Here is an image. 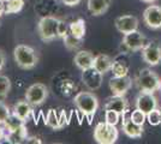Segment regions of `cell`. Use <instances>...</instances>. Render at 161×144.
Returning <instances> with one entry per match:
<instances>
[{
	"instance_id": "35",
	"label": "cell",
	"mask_w": 161,
	"mask_h": 144,
	"mask_svg": "<svg viewBox=\"0 0 161 144\" xmlns=\"http://www.w3.org/2000/svg\"><path fill=\"white\" fill-rule=\"evenodd\" d=\"M60 1L64 4V5H65V6L74 7V6H77L80 1H82V0H60Z\"/></svg>"
},
{
	"instance_id": "6",
	"label": "cell",
	"mask_w": 161,
	"mask_h": 144,
	"mask_svg": "<svg viewBox=\"0 0 161 144\" xmlns=\"http://www.w3.org/2000/svg\"><path fill=\"white\" fill-rule=\"evenodd\" d=\"M146 43H147V37L144 36V34H142L138 30L131 31L129 34L123 35L121 47L124 48V51L121 53L128 54L130 52L142 51V48L146 46Z\"/></svg>"
},
{
	"instance_id": "21",
	"label": "cell",
	"mask_w": 161,
	"mask_h": 144,
	"mask_svg": "<svg viewBox=\"0 0 161 144\" xmlns=\"http://www.w3.org/2000/svg\"><path fill=\"white\" fill-rule=\"evenodd\" d=\"M113 59L107 54H97L94 56V62H93V67L96 69L100 73L105 75L111 71V66H112Z\"/></svg>"
},
{
	"instance_id": "37",
	"label": "cell",
	"mask_w": 161,
	"mask_h": 144,
	"mask_svg": "<svg viewBox=\"0 0 161 144\" xmlns=\"http://www.w3.org/2000/svg\"><path fill=\"white\" fill-rule=\"evenodd\" d=\"M25 143H39V144H41L42 143V141L37 137H29V136H28V138L25 139Z\"/></svg>"
},
{
	"instance_id": "2",
	"label": "cell",
	"mask_w": 161,
	"mask_h": 144,
	"mask_svg": "<svg viewBox=\"0 0 161 144\" xmlns=\"http://www.w3.org/2000/svg\"><path fill=\"white\" fill-rule=\"evenodd\" d=\"M14 59L22 70H31L39 62L37 52L28 45H17L14 49Z\"/></svg>"
},
{
	"instance_id": "41",
	"label": "cell",
	"mask_w": 161,
	"mask_h": 144,
	"mask_svg": "<svg viewBox=\"0 0 161 144\" xmlns=\"http://www.w3.org/2000/svg\"><path fill=\"white\" fill-rule=\"evenodd\" d=\"M0 1H3V3H5V1H7V0H0Z\"/></svg>"
},
{
	"instance_id": "25",
	"label": "cell",
	"mask_w": 161,
	"mask_h": 144,
	"mask_svg": "<svg viewBox=\"0 0 161 144\" xmlns=\"http://www.w3.org/2000/svg\"><path fill=\"white\" fill-rule=\"evenodd\" d=\"M24 4V0H7L5 1V14L18 13L23 10Z\"/></svg>"
},
{
	"instance_id": "33",
	"label": "cell",
	"mask_w": 161,
	"mask_h": 144,
	"mask_svg": "<svg viewBox=\"0 0 161 144\" xmlns=\"http://www.w3.org/2000/svg\"><path fill=\"white\" fill-rule=\"evenodd\" d=\"M11 114V109L3 100H0V124H4L8 115Z\"/></svg>"
},
{
	"instance_id": "24",
	"label": "cell",
	"mask_w": 161,
	"mask_h": 144,
	"mask_svg": "<svg viewBox=\"0 0 161 144\" xmlns=\"http://www.w3.org/2000/svg\"><path fill=\"white\" fill-rule=\"evenodd\" d=\"M27 123H24L23 120H20L19 118H17L14 114H12V112H11V114L8 115L6 120L4 121V127H5V130L6 132H14V131L18 130L19 127H22L23 125H25Z\"/></svg>"
},
{
	"instance_id": "14",
	"label": "cell",
	"mask_w": 161,
	"mask_h": 144,
	"mask_svg": "<svg viewBox=\"0 0 161 144\" xmlns=\"http://www.w3.org/2000/svg\"><path fill=\"white\" fill-rule=\"evenodd\" d=\"M45 124L54 131L61 130L66 124H69V120L66 119L65 110H61L60 114H58V112L55 109H53V108L48 109L46 118H45Z\"/></svg>"
},
{
	"instance_id": "19",
	"label": "cell",
	"mask_w": 161,
	"mask_h": 144,
	"mask_svg": "<svg viewBox=\"0 0 161 144\" xmlns=\"http://www.w3.org/2000/svg\"><path fill=\"white\" fill-rule=\"evenodd\" d=\"M125 53H120L117 58L113 59L112 66H111V72L115 77H123V76L129 75V62L124 58Z\"/></svg>"
},
{
	"instance_id": "8",
	"label": "cell",
	"mask_w": 161,
	"mask_h": 144,
	"mask_svg": "<svg viewBox=\"0 0 161 144\" xmlns=\"http://www.w3.org/2000/svg\"><path fill=\"white\" fill-rule=\"evenodd\" d=\"M142 60L149 66L161 64V46L156 41H149L142 48Z\"/></svg>"
},
{
	"instance_id": "23",
	"label": "cell",
	"mask_w": 161,
	"mask_h": 144,
	"mask_svg": "<svg viewBox=\"0 0 161 144\" xmlns=\"http://www.w3.org/2000/svg\"><path fill=\"white\" fill-rule=\"evenodd\" d=\"M86 30H87V28H86V21L83 18H78V19L71 22L69 24V31L74 35L76 39L82 40V41H83L84 36H86Z\"/></svg>"
},
{
	"instance_id": "3",
	"label": "cell",
	"mask_w": 161,
	"mask_h": 144,
	"mask_svg": "<svg viewBox=\"0 0 161 144\" xmlns=\"http://www.w3.org/2000/svg\"><path fill=\"white\" fill-rule=\"evenodd\" d=\"M160 77L158 73L149 67L142 69L138 75L135 78V83L140 91H148V93H155L159 90L160 87Z\"/></svg>"
},
{
	"instance_id": "16",
	"label": "cell",
	"mask_w": 161,
	"mask_h": 144,
	"mask_svg": "<svg viewBox=\"0 0 161 144\" xmlns=\"http://www.w3.org/2000/svg\"><path fill=\"white\" fill-rule=\"evenodd\" d=\"M105 109H112L119 113L120 117H123L129 112V102L125 99V96L112 95L105 104Z\"/></svg>"
},
{
	"instance_id": "13",
	"label": "cell",
	"mask_w": 161,
	"mask_h": 144,
	"mask_svg": "<svg viewBox=\"0 0 161 144\" xmlns=\"http://www.w3.org/2000/svg\"><path fill=\"white\" fill-rule=\"evenodd\" d=\"M135 106H136V108L143 110L147 114L150 110L158 108V99L155 97L154 93L140 91V94L136 97Z\"/></svg>"
},
{
	"instance_id": "27",
	"label": "cell",
	"mask_w": 161,
	"mask_h": 144,
	"mask_svg": "<svg viewBox=\"0 0 161 144\" xmlns=\"http://www.w3.org/2000/svg\"><path fill=\"white\" fill-rule=\"evenodd\" d=\"M11 79L5 75H0V100H4L11 91Z\"/></svg>"
},
{
	"instance_id": "31",
	"label": "cell",
	"mask_w": 161,
	"mask_h": 144,
	"mask_svg": "<svg viewBox=\"0 0 161 144\" xmlns=\"http://www.w3.org/2000/svg\"><path fill=\"white\" fill-rule=\"evenodd\" d=\"M119 119H120V114L114 112L112 109H106L105 110V121L111 125H117L119 123Z\"/></svg>"
},
{
	"instance_id": "29",
	"label": "cell",
	"mask_w": 161,
	"mask_h": 144,
	"mask_svg": "<svg viewBox=\"0 0 161 144\" xmlns=\"http://www.w3.org/2000/svg\"><path fill=\"white\" fill-rule=\"evenodd\" d=\"M147 120L152 126H158L161 124V109L155 108L147 113Z\"/></svg>"
},
{
	"instance_id": "39",
	"label": "cell",
	"mask_w": 161,
	"mask_h": 144,
	"mask_svg": "<svg viewBox=\"0 0 161 144\" xmlns=\"http://www.w3.org/2000/svg\"><path fill=\"white\" fill-rule=\"evenodd\" d=\"M142 3H146V4H154L155 1H158V0H141Z\"/></svg>"
},
{
	"instance_id": "28",
	"label": "cell",
	"mask_w": 161,
	"mask_h": 144,
	"mask_svg": "<svg viewBox=\"0 0 161 144\" xmlns=\"http://www.w3.org/2000/svg\"><path fill=\"white\" fill-rule=\"evenodd\" d=\"M76 84H75L74 81L71 79H63L60 82V85H59V89H60V93L63 96H70L72 95L75 90H76Z\"/></svg>"
},
{
	"instance_id": "38",
	"label": "cell",
	"mask_w": 161,
	"mask_h": 144,
	"mask_svg": "<svg viewBox=\"0 0 161 144\" xmlns=\"http://www.w3.org/2000/svg\"><path fill=\"white\" fill-rule=\"evenodd\" d=\"M3 14H5V3L0 1V18Z\"/></svg>"
},
{
	"instance_id": "32",
	"label": "cell",
	"mask_w": 161,
	"mask_h": 144,
	"mask_svg": "<svg viewBox=\"0 0 161 144\" xmlns=\"http://www.w3.org/2000/svg\"><path fill=\"white\" fill-rule=\"evenodd\" d=\"M67 33H69V23L64 19H59L58 21V27H57L58 39H64Z\"/></svg>"
},
{
	"instance_id": "5",
	"label": "cell",
	"mask_w": 161,
	"mask_h": 144,
	"mask_svg": "<svg viewBox=\"0 0 161 144\" xmlns=\"http://www.w3.org/2000/svg\"><path fill=\"white\" fill-rule=\"evenodd\" d=\"M93 137L95 142L99 144H113L119 137V131L115 127V125L103 121L95 126Z\"/></svg>"
},
{
	"instance_id": "36",
	"label": "cell",
	"mask_w": 161,
	"mask_h": 144,
	"mask_svg": "<svg viewBox=\"0 0 161 144\" xmlns=\"http://www.w3.org/2000/svg\"><path fill=\"white\" fill-rule=\"evenodd\" d=\"M6 130H5V127H4V125L3 124H0V143L5 139V137H6Z\"/></svg>"
},
{
	"instance_id": "20",
	"label": "cell",
	"mask_w": 161,
	"mask_h": 144,
	"mask_svg": "<svg viewBox=\"0 0 161 144\" xmlns=\"http://www.w3.org/2000/svg\"><path fill=\"white\" fill-rule=\"evenodd\" d=\"M112 3L113 0H88L87 6L89 12L93 16L97 17V16L106 13Z\"/></svg>"
},
{
	"instance_id": "9",
	"label": "cell",
	"mask_w": 161,
	"mask_h": 144,
	"mask_svg": "<svg viewBox=\"0 0 161 144\" xmlns=\"http://www.w3.org/2000/svg\"><path fill=\"white\" fill-rule=\"evenodd\" d=\"M82 82L87 87L90 91H95V90L100 89L102 85V79H103V75L100 73L93 66L86 69L82 71Z\"/></svg>"
},
{
	"instance_id": "1",
	"label": "cell",
	"mask_w": 161,
	"mask_h": 144,
	"mask_svg": "<svg viewBox=\"0 0 161 144\" xmlns=\"http://www.w3.org/2000/svg\"><path fill=\"white\" fill-rule=\"evenodd\" d=\"M74 103L77 109L88 118V123L92 124V118L99 108V99L92 91H80L74 97Z\"/></svg>"
},
{
	"instance_id": "10",
	"label": "cell",
	"mask_w": 161,
	"mask_h": 144,
	"mask_svg": "<svg viewBox=\"0 0 161 144\" xmlns=\"http://www.w3.org/2000/svg\"><path fill=\"white\" fill-rule=\"evenodd\" d=\"M143 22L149 29L158 30L161 29V6L153 5L149 6L143 11Z\"/></svg>"
},
{
	"instance_id": "4",
	"label": "cell",
	"mask_w": 161,
	"mask_h": 144,
	"mask_svg": "<svg viewBox=\"0 0 161 144\" xmlns=\"http://www.w3.org/2000/svg\"><path fill=\"white\" fill-rule=\"evenodd\" d=\"M58 21H59V18L53 17V16L41 17L37 23V34L40 36L41 41L48 43V42H52L55 39H58V34H57Z\"/></svg>"
},
{
	"instance_id": "11",
	"label": "cell",
	"mask_w": 161,
	"mask_h": 144,
	"mask_svg": "<svg viewBox=\"0 0 161 144\" xmlns=\"http://www.w3.org/2000/svg\"><path fill=\"white\" fill-rule=\"evenodd\" d=\"M138 18L132 14H123L115 18L114 21V27L115 29L120 33V34L125 35L129 34L131 31L138 30Z\"/></svg>"
},
{
	"instance_id": "30",
	"label": "cell",
	"mask_w": 161,
	"mask_h": 144,
	"mask_svg": "<svg viewBox=\"0 0 161 144\" xmlns=\"http://www.w3.org/2000/svg\"><path fill=\"white\" fill-rule=\"evenodd\" d=\"M130 118H131V119H132V121H135L136 124H138V125H143V124L146 123V120H147V114H146L143 110L136 108V109H134L132 112H131Z\"/></svg>"
},
{
	"instance_id": "7",
	"label": "cell",
	"mask_w": 161,
	"mask_h": 144,
	"mask_svg": "<svg viewBox=\"0 0 161 144\" xmlns=\"http://www.w3.org/2000/svg\"><path fill=\"white\" fill-rule=\"evenodd\" d=\"M48 88L42 83H34L31 84L24 94V99L30 103L33 107H37L46 102L48 99Z\"/></svg>"
},
{
	"instance_id": "18",
	"label": "cell",
	"mask_w": 161,
	"mask_h": 144,
	"mask_svg": "<svg viewBox=\"0 0 161 144\" xmlns=\"http://www.w3.org/2000/svg\"><path fill=\"white\" fill-rule=\"evenodd\" d=\"M93 62H94V54L90 51L82 49V51H78L74 56V64L80 71L92 67Z\"/></svg>"
},
{
	"instance_id": "12",
	"label": "cell",
	"mask_w": 161,
	"mask_h": 144,
	"mask_svg": "<svg viewBox=\"0 0 161 144\" xmlns=\"http://www.w3.org/2000/svg\"><path fill=\"white\" fill-rule=\"evenodd\" d=\"M132 78L128 76H123V77H115L112 76V78L109 79V90L112 91L113 95H121L125 96L130 88L132 87Z\"/></svg>"
},
{
	"instance_id": "22",
	"label": "cell",
	"mask_w": 161,
	"mask_h": 144,
	"mask_svg": "<svg viewBox=\"0 0 161 144\" xmlns=\"http://www.w3.org/2000/svg\"><path fill=\"white\" fill-rule=\"evenodd\" d=\"M28 130L27 126L23 125L22 127H19L18 130L14 131V132H7L5 141L7 143L11 144H20V143H25V139L28 138Z\"/></svg>"
},
{
	"instance_id": "34",
	"label": "cell",
	"mask_w": 161,
	"mask_h": 144,
	"mask_svg": "<svg viewBox=\"0 0 161 144\" xmlns=\"http://www.w3.org/2000/svg\"><path fill=\"white\" fill-rule=\"evenodd\" d=\"M5 64H6V54L3 49H0V72L5 67Z\"/></svg>"
},
{
	"instance_id": "17",
	"label": "cell",
	"mask_w": 161,
	"mask_h": 144,
	"mask_svg": "<svg viewBox=\"0 0 161 144\" xmlns=\"http://www.w3.org/2000/svg\"><path fill=\"white\" fill-rule=\"evenodd\" d=\"M12 114H14L17 118H19L20 120H23L24 123H28L29 119L34 114L33 106L28 102L27 100H18L12 107Z\"/></svg>"
},
{
	"instance_id": "15",
	"label": "cell",
	"mask_w": 161,
	"mask_h": 144,
	"mask_svg": "<svg viewBox=\"0 0 161 144\" xmlns=\"http://www.w3.org/2000/svg\"><path fill=\"white\" fill-rule=\"evenodd\" d=\"M123 124H121V130L125 133V136H128L129 138L132 139H138L142 137L143 135V125H138L135 121H132V119L130 117L123 115Z\"/></svg>"
},
{
	"instance_id": "40",
	"label": "cell",
	"mask_w": 161,
	"mask_h": 144,
	"mask_svg": "<svg viewBox=\"0 0 161 144\" xmlns=\"http://www.w3.org/2000/svg\"><path fill=\"white\" fill-rule=\"evenodd\" d=\"M159 91L161 93V82H160V87H159Z\"/></svg>"
},
{
	"instance_id": "26",
	"label": "cell",
	"mask_w": 161,
	"mask_h": 144,
	"mask_svg": "<svg viewBox=\"0 0 161 144\" xmlns=\"http://www.w3.org/2000/svg\"><path fill=\"white\" fill-rule=\"evenodd\" d=\"M63 40H64V46L69 51H76V49H78L80 47V45H82V42H83L82 40L76 39L70 31L65 35V37Z\"/></svg>"
}]
</instances>
